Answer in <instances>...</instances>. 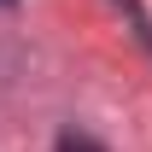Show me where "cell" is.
<instances>
[{"label": "cell", "instance_id": "obj_1", "mask_svg": "<svg viewBox=\"0 0 152 152\" xmlns=\"http://www.w3.org/2000/svg\"><path fill=\"white\" fill-rule=\"evenodd\" d=\"M117 6H123V12L134 18V35H140V47L152 53V18H146V6H140V0H117Z\"/></svg>", "mask_w": 152, "mask_h": 152}, {"label": "cell", "instance_id": "obj_2", "mask_svg": "<svg viewBox=\"0 0 152 152\" xmlns=\"http://www.w3.org/2000/svg\"><path fill=\"white\" fill-rule=\"evenodd\" d=\"M58 152H99L94 140H82V134H58Z\"/></svg>", "mask_w": 152, "mask_h": 152}, {"label": "cell", "instance_id": "obj_3", "mask_svg": "<svg viewBox=\"0 0 152 152\" xmlns=\"http://www.w3.org/2000/svg\"><path fill=\"white\" fill-rule=\"evenodd\" d=\"M0 6H18V0H0Z\"/></svg>", "mask_w": 152, "mask_h": 152}]
</instances>
